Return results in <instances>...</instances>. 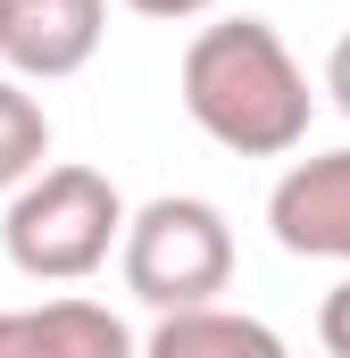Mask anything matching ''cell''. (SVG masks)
I'll return each mask as SVG.
<instances>
[{"label": "cell", "mask_w": 350, "mask_h": 358, "mask_svg": "<svg viewBox=\"0 0 350 358\" xmlns=\"http://www.w3.org/2000/svg\"><path fill=\"white\" fill-rule=\"evenodd\" d=\"M183 108L234 159H284V150H300L309 117H317L300 59L284 50V34L267 17H225V25L192 34V50H183Z\"/></svg>", "instance_id": "1"}, {"label": "cell", "mask_w": 350, "mask_h": 358, "mask_svg": "<svg viewBox=\"0 0 350 358\" xmlns=\"http://www.w3.org/2000/svg\"><path fill=\"white\" fill-rule=\"evenodd\" d=\"M0 242H8V267L25 283H84L125 242V192L100 167H42L8 200Z\"/></svg>", "instance_id": "2"}, {"label": "cell", "mask_w": 350, "mask_h": 358, "mask_svg": "<svg viewBox=\"0 0 350 358\" xmlns=\"http://www.w3.org/2000/svg\"><path fill=\"white\" fill-rule=\"evenodd\" d=\"M117 267H125V292L150 300V308H200L234 283V225H225L217 200L159 192L150 208L125 217Z\"/></svg>", "instance_id": "3"}, {"label": "cell", "mask_w": 350, "mask_h": 358, "mask_svg": "<svg viewBox=\"0 0 350 358\" xmlns=\"http://www.w3.org/2000/svg\"><path fill=\"white\" fill-rule=\"evenodd\" d=\"M267 225L292 259H350V150L300 159L267 192Z\"/></svg>", "instance_id": "4"}, {"label": "cell", "mask_w": 350, "mask_h": 358, "mask_svg": "<svg viewBox=\"0 0 350 358\" xmlns=\"http://www.w3.org/2000/svg\"><path fill=\"white\" fill-rule=\"evenodd\" d=\"M100 34H108V0H8V50L0 59L34 84H59V76L92 67Z\"/></svg>", "instance_id": "5"}, {"label": "cell", "mask_w": 350, "mask_h": 358, "mask_svg": "<svg viewBox=\"0 0 350 358\" xmlns=\"http://www.w3.org/2000/svg\"><path fill=\"white\" fill-rule=\"evenodd\" d=\"M0 350H34V358H125L134 334L92 308V300H50V308H8L0 317Z\"/></svg>", "instance_id": "6"}, {"label": "cell", "mask_w": 350, "mask_h": 358, "mask_svg": "<svg viewBox=\"0 0 350 358\" xmlns=\"http://www.w3.org/2000/svg\"><path fill=\"white\" fill-rule=\"evenodd\" d=\"M275 350H284L275 325L242 317V308H217V300L159 308V325H150V358H275Z\"/></svg>", "instance_id": "7"}, {"label": "cell", "mask_w": 350, "mask_h": 358, "mask_svg": "<svg viewBox=\"0 0 350 358\" xmlns=\"http://www.w3.org/2000/svg\"><path fill=\"white\" fill-rule=\"evenodd\" d=\"M42 159H50V117H42V100L0 76V183H25Z\"/></svg>", "instance_id": "8"}, {"label": "cell", "mask_w": 350, "mask_h": 358, "mask_svg": "<svg viewBox=\"0 0 350 358\" xmlns=\"http://www.w3.org/2000/svg\"><path fill=\"white\" fill-rule=\"evenodd\" d=\"M317 342H326L334 358H350V275L326 292V308H317Z\"/></svg>", "instance_id": "9"}, {"label": "cell", "mask_w": 350, "mask_h": 358, "mask_svg": "<svg viewBox=\"0 0 350 358\" xmlns=\"http://www.w3.org/2000/svg\"><path fill=\"white\" fill-rule=\"evenodd\" d=\"M326 92H334V108L350 117V34L334 42V59H326Z\"/></svg>", "instance_id": "10"}, {"label": "cell", "mask_w": 350, "mask_h": 358, "mask_svg": "<svg viewBox=\"0 0 350 358\" xmlns=\"http://www.w3.org/2000/svg\"><path fill=\"white\" fill-rule=\"evenodd\" d=\"M134 17H200V8H217V0H125Z\"/></svg>", "instance_id": "11"}, {"label": "cell", "mask_w": 350, "mask_h": 358, "mask_svg": "<svg viewBox=\"0 0 350 358\" xmlns=\"http://www.w3.org/2000/svg\"><path fill=\"white\" fill-rule=\"evenodd\" d=\"M0 50H8V0H0Z\"/></svg>", "instance_id": "12"}]
</instances>
